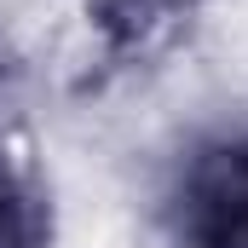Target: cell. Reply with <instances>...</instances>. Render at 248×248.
<instances>
[{
    "mask_svg": "<svg viewBox=\"0 0 248 248\" xmlns=\"http://www.w3.org/2000/svg\"><path fill=\"white\" fill-rule=\"evenodd\" d=\"M168 248H248V122L190 139L162 190Z\"/></svg>",
    "mask_w": 248,
    "mask_h": 248,
    "instance_id": "1",
    "label": "cell"
},
{
    "mask_svg": "<svg viewBox=\"0 0 248 248\" xmlns=\"http://www.w3.org/2000/svg\"><path fill=\"white\" fill-rule=\"evenodd\" d=\"M202 12L208 0H81L87 35L110 69L162 58Z\"/></svg>",
    "mask_w": 248,
    "mask_h": 248,
    "instance_id": "2",
    "label": "cell"
},
{
    "mask_svg": "<svg viewBox=\"0 0 248 248\" xmlns=\"http://www.w3.org/2000/svg\"><path fill=\"white\" fill-rule=\"evenodd\" d=\"M0 248H52L46 168L6 116H0Z\"/></svg>",
    "mask_w": 248,
    "mask_h": 248,
    "instance_id": "3",
    "label": "cell"
}]
</instances>
